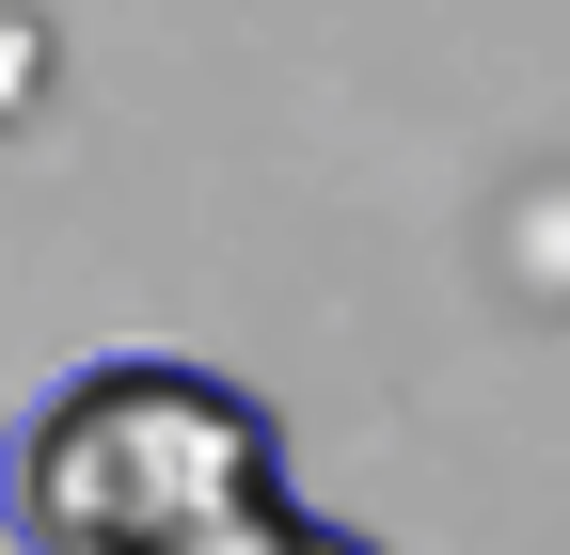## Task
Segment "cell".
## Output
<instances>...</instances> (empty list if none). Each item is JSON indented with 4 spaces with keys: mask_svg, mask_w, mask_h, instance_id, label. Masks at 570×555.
<instances>
[{
    "mask_svg": "<svg viewBox=\"0 0 570 555\" xmlns=\"http://www.w3.org/2000/svg\"><path fill=\"white\" fill-rule=\"evenodd\" d=\"M269 476H285L269 397H238L190 350H96L17 412L0 524L32 555H127V539H159L190 508H223V493H269Z\"/></svg>",
    "mask_w": 570,
    "mask_h": 555,
    "instance_id": "obj_1",
    "label": "cell"
},
{
    "mask_svg": "<svg viewBox=\"0 0 570 555\" xmlns=\"http://www.w3.org/2000/svg\"><path fill=\"white\" fill-rule=\"evenodd\" d=\"M302 493H285V476H269V493H223V508H190V524H159V539H127V555H302Z\"/></svg>",
    "mask_w": 570,
    "mask_h": 555,
    "instance_id": "obj_2",
    "label": "cell"
},
{
    "mask_svg": "<svg viewBox=\"0 0 570 555\" xmlns=\"http://www.w3.org/2000/svg\"><path fill=\"white\" fill-rule=\"evenodd\" d=\"M302 555H381V539H365V524H333V508H317V524H302Z\"/></svg>",
    "mask_w": 570,
    "mask_h": 555,
    "instance_id": "obj_3",
    "label": "cell"
}]
</instances>
